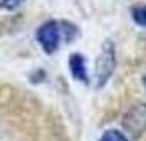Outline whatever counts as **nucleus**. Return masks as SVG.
Here are the masks:
<instances>
[{"instance_id": "423d86ee", "label": "nucleus", "mask_w": 146, "mask_h": 141, "mask_svg": "<svg viewBox=\"0 0 146 141\" xmlns=\"http://www.w3.org/2000/svg\"><path fill=\"white\" fill-rule=\"evenodd\" d=\"M99 141H130V140L123 133L117 131V130H108V131H105V133L100 136Z\"/></svg>"}, {"instance_id": "7ed1b4c3", "label": "nucleus", "mask_w": 146, "mask_h": 141, "mask_svg": "<svg viewBox=\"0 0 146 141\" xmlns=\"http://www.w3.org/2000/svg\"><path fill=\"white\" fill-rule=\"evenodd\" d=\"M121 126L133 138H139L146 131V103H135L121 117Z\"/></svg>"}, {"instance_id": "0eeeda50", "label": "nucleus", "mask_w": 146, "mask_h": 141, "mask_svg": "<svg viewBox=\"0 0 146 141\" xmlns=\"http://www.w3.org/2000/svg\"><path fill=\"white\" fill-rule=\"evenodd\" d=\"M21 2H23V0H0V8L10 12V10H15V8L20 7Z\"/></svg>"}, {"instance_id": "20e7f679", "label": "nucleus", "mask_w": 146, "mask_h": 141, "mask_svg": "<svg viewBox=\"0 0 146 141\" xmlns=\"http://www.w3.org/2000/svg\"><path fill=\"white\" fill-rule=\"evenodd\" d=\"M69 69H71V74L76 81H80L87 84L89 82V75H87V67H86V59L84 56L79 53H74L69 56Z\"/></svg>"}, {"instance_id": "6e6552de", "label": "nucleus", "mask_w": 146, "mask_h": 141, "mask_svg": "<svg viewBox=\"0 0 146 141\" xmlns=\"http://www.w3.org/2000/svg\"><path fill=\"white\" fill-rule=\"evenodd\" d=\"M143 85H145V89H146V72L143 74Z\"/></svg>"}, {"instance_id": "39448f33", "label": "nucleus", "mask_w": 146, "mask_h": 141, "mask_svg": "<svg viewBox=\"0 0 146 141\" xmlns=\"http://www.w3.org/2000/svg\"><path fill=\"white\" fill-rule=\"evenodd\" d=\"M131 17L136 25L146 28V5H136L131 10Z\"/></svg>"}, {"instance_id": "f257e3e1", "label": "nucleus", "mask_w": 146, "mask_h": 141, "mask_svg": "<svg viewBox=\"0 0 146 141\" xmlns=\"http://www.w3.org/2000/svg\"><path fill=\"white\" fill-rule=\"evenodd\" d=\"M66 26V23H59V21H46V23H43L38 30V33H36V40L40 43V46L43 48V51L46 54H53L61 44V40L66 36V31L71 28H64ZM66 40H69L66 36Z\"/></svg>"}, {"instance_id": "f03ea898", "label": "nucleus", "mask_w": 146, "mask_h": 141, "mask_svg": "<svg viewBox=\"0 0 146 141\" xmlns=\"http://www.w3.org/2000/svg\"><path fill=\"white\" fill-rule=\"evenodd\" d=\"M117 66V56H115V46L112 41H105L102 51H100L97 62H95V72H94V79H95V85L97 87H104L107 81L112 77L113 71Z\"/></svg>"}]
</instances>
